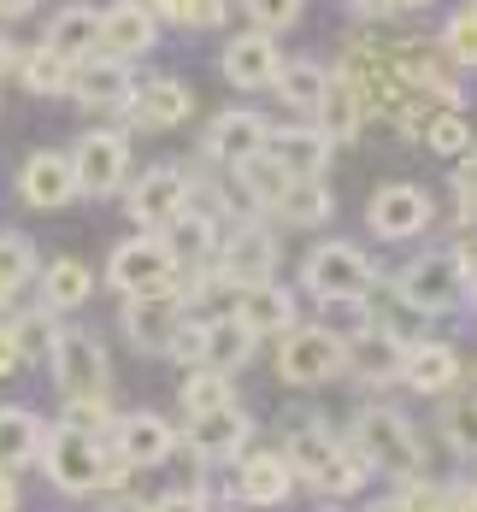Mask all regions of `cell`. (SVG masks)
<instances>
[{
    "label": "cell",
    "instance_id": "cell-1",
    "mask_svg": "<svg viewBox=\"0 0 477 512\" xmlns=\"http://www.w3.org/2000/svg\"><path fill=\"white\" fill-rule=\"evenodd\" d=\"M42 460H48L42 471H48V483L59 489V495H106V489H118V483L130 477V465L106 448V436L71 430V424L48 430Z\"/></svg>",
    "mask_w": 477,
    "mask_h": 512
},
{
    "label": "cell",
    "instance_id": "cell-2",
    "mask_svg": "<svg viewBox=\"0 0 477 512\" xmlns=\"http://www.w3.org/2000/svg\"><path fill=\"white\" fill-rule=\"evenodd\" d=\"M283 460L295 471V483H313L318 495H336V501L366 489L371 477V465L342 436H330V424H295L289 442H283Z\"/></svg>",
    "mask_w": 477,
    "mask_h": 512
},
{
    "label": "cell",
    "instance_id": "cell-3",
    "mask_svg": "<svg viewBox=\"0 0 477 512\" xmlns=\"http://www.w3.org/2000/svg\"><path fill=\"white\" fill-rule=\"evenodd\" d=\"M371 471H389V477H401V483H413L424 465V448L419 436H413V424L401 418L395 407H360L354 412V442H348Z\"/></svg>",
    "mask_w": 477,
    "mask_h": 512
},
{
    "label": "cell",
    "instance_id": "cell-4",
    "mask_svg": "<svg viewBox=\"0 0 477 512\" xmlns=\"http://www.w3.org/2000/svg\"><path fill=\"white\" fill-rule=\"evenodd\" d=\"M106 277H112V289H124L130 301H165V295H183V265L171 259V248L159 242V236H136V242H124L112 265H106Z\"/></svg>",
    "mask_w": 477,
    "mask_h": 512
},
{
    "label": "cell",
    "instance_id": "cell-5",
    "mask_svg": "<svg viewBox=\"0 0 477 512\" xmlns=\"http://www.w3.org/2000/svg\"><path fill=\"white\" fill-rule=\"evenodd\" d=\"M342 371H348V336L318 330V324H295L289 336H277V377L283 383L318 389V383H330Z\"/></svg>",
    "mask_w": 477,
    "mask_h": 512
},
{
    "label": "cell",
    "instance_id": "cell-6",
    "mask_svg": "<svg viewBox=\"0 0 477 512\" xmlns=\"http://www.w3.org/2000/svg\"><path fill=\"white\" fill-rule=\"evenodd\" d=\"M301 277H307V289H313L324 307H360L371 295V283H377V271H371V259L360 248H348V242H324L307 254L301 265Z\"/></svg>",
    "mask_w": 477,
    "mask_h": 512
},
{
    "label": "cell",
    "instance_id": "cell-7",
    "mask_svg": "<svg viewBox=\"0 0 477 512\" xmlns=\"http://www.w3.org/2000/svg\"><path fill=\"white\" fill-rule=\"evenodd\" d=\"M48 365H53V383H59L65 401H101L106 395V348L89 336V330L59 324V330H53Z\"/></svg>",
    "mask_w": 477,
    "mask_h": 512
},
{
    "label": "cell",
    "instance_id": "cell-8",
    "mask_svg": "<svg viewBox=\"0 0 477 512\" xmlns=\"http://www.w3.org/2000/svg\"><path fill=\"white\" fill-rule=\"evenodd\" d=\"M395 295L407 301L413 312H454L466 301V265L460 254H424V259H407L401 277H395Z\"/></svg>",
    "mask_w": 477,
    "mask_h": 512
},
{
    "label": "cell",
    "instance_id": "cell-9",
    "mask_svg": "<svg viewBox=\"0 0 477 512\" xmlns=\"http://www.w3.org/2000/svg\"><path fill=\"white\" fill-rule=\"evenodd\" d=\"M106 448L130 471H154V465H165L177 454V430L159 412H124V418H112V442Z\"/></svg>",
    "mask_w": 477,
    "mask_h": 512
},
{
    "label": "cell",
    "instance_id": "cell-10",
    "mask_svg": "<svg viewBox=\"0 0 477 512\" xmlns=\"http://www.w3.org/2000/svg\"><path fill=\"white\" fill-rule=\"evenodd\" d=\"M224 259H218V271L236 283V289H254V283H271V271H277V236L265 230L260 218H242L224 242Z\"/></svg>",
    "mask_w": 477,
    "mask_h": 512
},
{
    "label": "cell",
    "instance_id": "cell-11",
    "mask_svg": "<svg viewBox=\"0 0 477 512\" xmlns=\"http://www.w3.org/2000/svg\"><path fill=\"white\" fill-rule=\"evenodd\" d=\"M71 171H77V195H112L130 177V142L118 130H89L71 154Z\"/></svg>",
    "mask_w": 477,
    "mask_h": 512
},
{
    "label": "cell",
    "instance_id": "cell-12",
    "mask_svg": "<svg viewBox=\"0 0 477 512\" xmlns=\"http://www.w3.org/2000/svg\"><path fill=\"white\" fill-rule=\"evenodd\" d=\"M183 212H189V177H183L177 165H154V171L130 189V218H136L142 230H154V236H165Z\"/></svg>",
    "mask_w": 477,
    "mask_h": 512
},
{
    "label": "cell",
    "instance_id": "cell-13",
    "mask_svg": "<svg viewBox=\"0 0 477 512\" xmlns=\"http://www.w3.org/2000/svg\"><path fill=\"white\" fill-rule=\"evenodd\" d=\"M248 436H254V418L236 407H218L207 418H189V454L201 465H230L242 460V448H248Z\"/></svg>",
    "mask_w": 477,
    "mask_h": 512
},
{
    "label": "cell",
    "instance_id": "cell-14",
    "mask_svg": "<svg viewBox=\"0 0 477 512\" xmlns=\"http://www.w3.org/2000/svg\"><path fill=\"white\" fill-rule=\"evenodd\" d=\"M295 495V471L283 460V448H254L236 460V501L242 507H283Z\"/></svg>",
    "mask_w": 477,
    "mask_h": 512
},
{
    "label": "cell",
    "instance_id": "cell-15",
    "mask_svg": "<svg viewBox=\"0 0 477 512\" xmlns=\"http://www.w3.org/2000/svg\"><path fill=\"white\" fill-rule=\"evenodd\" d=\"M265 142H271V124H265L260 112H218V118H212V130L201 136L207 159L230 165V171H242L248 159H260Z\"/></svg>",
    "mask_w": 477,
    "mask_h": 512
},
{
    "label": "cell",
    "instance_id": "cell-16",
    "mask_svg": "<svg viewBox=\"0 0 477 512\" xmlns=\"http://www.w3.org/2000/svg\"><path fill=\"white\" fill-rule=\"evenodd\" d=\"M430 195L413 189V183H389V189H377L366 206V224L377 236H389V242H407V236H419L424 224H430Z\"/></svg>",
    "mask_w": 477,
    "mask_h": 512
},
{
    "label": "cell",
    "instance_id": "cell-17",
    "mask_svg": "<svg viewBox=\"0 0 477 512\" xmlns=\"http://www.w3.org/2000/svg\"><path fill=\"white\" fill-rule=\"evenodd\" d=\"M159 42V18L148 0H112L101 12V48L112 53V59H136V53H148Z\"/></svg>",
    "mask_w": 477,
    "mask_h": 512
},
{
    "label": "cell",
    "instance_id": "cell-18",
    "mask_svg": "<svg viewBox=\"0 0 477 512\" xmlns=\"http://www.w3.org/2000/svg\"><path fill=\"white\" fill-rule=\"evenodd\" d=\"M183 324H189V307L177 295H165V301H130L124 307V336L142 354H171V342H177Z\"/></svg>",
    "mask_w": 477,
    "mask_h": 512
},
{
    "label": "cell",
    "instance_id": "cell-19",
    "mask_svg": "<svg viewBox=\"0 0 477 512\" xmlns=\"http://www.w3.org/2000/svg\"><path fill=\"white\" fill-rule=\"evenodd\" d=\"M18 195L42 212H59V206L77 201V171H71V154H30L24 171H18Z\"/></svg>",
    "mask_w": 477,
    "mask_h": 512
},
{
    "label": "cell",
    "instance_id": "cell-20",
    "mask_svg": "<svg viewBox=\"0 0 477 512\" xmlns=\"http://www.w3.org/2000/svg\"><path fill=\"white\" fill-rule=\"evenodd\" d=\"M401 365H407V342L389 324H360L348 336V371H360L371 383H389V377H401Z\"/></svg>",
    "mask_w": 477,
    "mask_h": 512
},
{
    "label": "cell",
    "instance_id": "cell-21",
    "mask_svg": "<svg viewBox=\"0 0 477 512\" xmlns=\"http://www.w3.org/2000/svg\"><path fill=\"white\" fill-rule=\"evenodd\" d=\"M189 112H195V89L177 77H154L130 95V118L142 130H177V124H189Z\"/></svg>",
    "mask_w": 477,
    "mask_h": 512
},
{
    "label": "cell",
    "instance_id": "cell-22",
    "mask_svg": "<svg viewBox=\"0 0 477 512\" xmlns=\"http://www.w3.org/2000/svg\"><path fill=\"white\" fill-rule=\"evenodd\" d=\"M71 95H77L83 106H130L136 77H130V65H124V59L95 53V59H83V65L71 71Z\"/></svg>",
    "mask_w": 477,
    "mask_h": 512
},
{
    "label": "cell",
    "instance_id": "cell-23",
    "mask_svg": "<svg viewBox=\"0 0 477 512\" xmlns=\"http://www.w3.org/2000/svg\"><path fill=\"white\" fill-rule=\"evenodd\" d=\"M224 77L236 83V89H271L277 83V71H283V59H277V42L260 36V30H248V36H236V42H224Z\"/></svg>",
    "mask_w": 477,
    "mask_h": 512
},
{
    "label": "cell",
    "instance_id": "cell-24",
    "mask_svg": "<svg viewBox=\"0 0 477 512\" xmlns=\"http://www.w3.org/2000/svg\"><path fill=\"white\" fill-rule=\"evenodd\" d=\"M254 342H260V336H254L236 312H218V318H207V330H201V365H195V371H218V377H230L236 365H248Z\"/></svg>",
    "mask_w": 477,
    "mask_h": 512
},
{
    "label": "cell",
    "instance_id": "cell-25",
    "mask_svg": "<svg viewBox=\"0 0 477 512\" xmlns=\"http://www.w3.org/2000/svg\"><path fill=\"white\" fill-rule=\"evenodd\" d=\"M230 312H236L254 336H289V330H295V295H289L283 283H254V289H242Z\"/></svg>",
    "mask_w": 477,
    "mask_h": 512
},
{
    "label": "cell",
    "instance_id": "cell-26",
    "mask_svg": "<svg viewBox=\"0 0 477 512\" xmlns=\"http://www.w3.org/2000/svg\"><path fill=\"white\" fill-rule=\"evenodd\" d=\"M265 159H277L289 177H324V165H330V136H324V130H307V124L271 130Z\"/></svg>",
    "mask_w": 477,
    "mask_h": 512
},
{
    "label": "cell",
    "instance_id": "cell-27",
    "mask_svg": "<svg viewBox=\"0 0 477 512\" xmlns=\"http://www.w3.org/2000/svg\"><path fill=\"white\" fill-rule=\"evenodd\" d=\"M401 383H413L419 395H448L460 383V354L448 342H407V365Z\"/></svg>",
    "mask_w": 477,
    "mask_h": 512
},
{
    "label": "cell",
    "instance_id": "cell-28",
    "mask_svg": "<svg viewBox=\"0 0 477 512\" xmlns=\"http://www.w3.org/2000/svg\"><path fill=\"white\" fill-rule=\"evenodd\" d=\"M42 48L59 53L65 65H83V59H95V48H101V12H89V6H65V12L48 24Z\"/></svg>",
    "mask_w": 477,
    "mask_h": 512
},
{
    "label": "cell",
    "instance_id": "cell-29",
    "mask_svg": "<svg viewBox=\"0 0 477 512\" xmlns=\"http://www.w3.org/2000/svg\"><path fill=\"white\" fill-rule=\"evenodd\" d=\"M360 124H366L360 89H354L342 71H330L324 101H318V130H324V136H330V148H336V142H354V136H360Z\"/></svg>",
    "mask_w": 477,
    "mask_h": 512
},
{
    "label": "cell",
    "instance_id": "cell-30",
    "mask_svg": "<svg viewBox=\"0 0 477 512\" xmlns=\"http://www.w3.org/2000/svg\"><path fill=\"white\" fill-rule=\"evenodd\" d=\"M42 442H48V430H42V418L30 407H0V471H18V465L42 460Z\"/></svg>",
    "mask_w": 477,
    "mask_h": 512
},
{
    "label": "cell",
    "instance_id": "cell-31",
    "mask_svg": "<svg viewBox=\"0 0 477 512\" xmlns=\"http://www.w3.org/2000/svg\"><path fill=\"white\" fill-rule=\"evenodd\" d=\"M289 230H318L330 212H336V201H330V189L318 183V177H289V189L277 195V206H271Z\"/></svg>",
    "mask_w": 477,
    "mask_h": 512
},
{
    "label": "cell",
    "instance_id": "cell-32",
    "mask_svg": "<svg viewBox=\"0 0 477 512\" xmlns=\"http://www.w3.org/2000/svg\"><path fill=\"white\" fill-rule=\"evenodd\" d=\"M159 242L171 248V259H177V265L201 271V265L212 259V248H218V224H212V212H195V206H189V212H183V218H177Z\"/></svg>",
    "mask_w": 477,
    "mask_h": 512
},
{
    "label": "cell",
    "instance_id": "cell-33",
    "mask_svg": "<svg viewBox=\"0 0 477 512\" xmlns=\"http://www.w3.org/2000/svg\"><path fill=\"white\" fill-rule=\"evenodd\" d=\"M95 295V271L83 259H53L42 277V312H77Z\"/></svg>",
    "mask_w": 477,
    "mask_h": 512
},
{
    "label": "cell",
    "instance_id": "cell-34",
    "mask_svg": "<svg viewBox=\"0 0 477 512\" xmlns=\"http://www.w3.org/2000/svg\"><path fill=\"white\" fill-rule=\"evenodd\" d=\"M324 83H330V71L324 65H313V59H289L283 71H277V95L289 106H307V112H318V101H324Z\"/></svg>",
    "mask_w": 477,
    "mask_h": 512
},
{
    "label": "cell",
    "instance_id": "cell-35",
    "mask_svg": "<svg viewBox=\"0 0 477 512\" xmlns=\"http://www.w3.org/2000/svg\"><path fill=\"white\" fill-rule=\"evenodd\" d=\"M177 401L189 418H207V412L230 407L236 401V389H230V377H218V371H189L183 377V389H177Z\"/></svg>",
    "mask_w": 477,
    "mask_h": 512
},
{
    "label": "cell",
    "instance_id": "cell-36",
    "mask_svg": "<svg viewBox=\"0 0 477 512\" xmlns=\"http://www.w3.org/2000/svg\"><path fill=\"white\" fill-rule=\"evenodd\" d=\"M71 71H77V65H65V59L48 53V48H36V53L18 59V77H24V89H36V95H71Z\"/></svg>",
    "mask_w": 477,
    "mask_h": 512
},
{
    "label": "cell",
    "instance_id": "cell-37",
    "mask_svg": "<svg viewBox=\"0 0 477 512\" xmlns=\"http://www.w3.org/2000/svg\"><path fill=\"white\" fill-rule=\"evenodd\" d=\"M6 330H12L18 359H24V365H36V359L53 354V330H59V324H48V312H12V318H6Z\"/></svg>",
    "mask_w": 477,
    "mask_h": 512
},
{
    "label": "cell",
    "instance_id": "cell-38",
    "mask_svg": "<svg viewBox=\"0 0 477 512\" xmlns=\"http://www.w3.org/2000/svg\"><path fill=\"white\" fill-rule=\"evenodd\" d=\"M424 142H430L436 154H472V124H466V112H460V106H442V112L424 124Z\"/></svg>",
    "mask_w": 477,
    "mask_h": 512
},
{
    "label": "cell",
    "instance_id": "cell-39",
    "mask_svg": "<svg viewBox=\"0 0 477 512\" xmlns=\"http://www.w3.org/2000/svg\"><path fill=\"white\" fill-rule=\"evenodd\" d=\"M442 436H448V448H454L460 460H477V395L448 401V412H442Z\"/></svg>",
    "mask_w": 477,
    "mask_h": 512
},
{
    "label": "cell",
    "instance_id": "cell-40",
    "mask_svg": "<svg viewBox=\"0 0 477 512\" xmlns=\"http://www.w3.org/2000/svg\"><path fill=\"white\" fill-rule=\"evenodd\" d=\"M442 53H448V65H477V0L448 18V30H442Z\"/></svg>",
    "mask_w": 477,
    "mask_h": 512
},
{
    "label": "cell",
    "instance_id": "cell-41",
    "mask_svg": "<svg viewBox=\"0 0 477 512\" xmlns=\"http://www.w3.org/2000/svg\"><path fill=\"white\" fill-rule=\"evenodd\" d=\"M36 277V248L24 242V236H12V230H0V283L18 295L24 283Z\"/></svg>",
    "mask_w": 477,
    "mask_h": 512
},
{
    "label": "cell",
    "instance_id": "cell-42",
    "mask_svg": "<svg viewBox=\"0 0 477 512\" xmlns=\"http://www.w3.org/2000/svg\"><path fill=\"white\" fill-rule=\"evenodd\" d=\"M224 6L230 0H154V18H177L183 30H218L224 24Z\"/></svg>",
    "mask_w": 477,
    "mask_h": 512
},
{
    "label": "cell",
    "instance_id": "cell-43",
    "mask_svg": "<svg viewBox=\"0 0 477 512\" xmlns=\"http://www.w3.org/2000/svg\"><path fill=\"white\" fill-rule=\"evenodd\" d=\"M248 6V18H254V30L271 36V30H289L295 18H301V0H242Z\"/></svg>",
    "mask_w": 477,
    "mask_h": 512
},
{
    "label": "cell",
    "instance_id": "cell-44",
    "mask_svg": "<svg viewBox=\"0 0 477 512\" xmlns=\"http://www.w3.org/2000/svg\"><path fill=\"white\" fill-rule=\"evenodd\" d=\"M65 424L71 430H89V436H106V424H112V407L101 401H65Z\"/></svg>",
    "mask_w": 477,
    "mask_h": 512
},
{
    "label": "cell",
    "instance_id": "cell-45",
    "mask_svg": "<svg viewBox=\"0 0 477 512\" xmlns=\"http://www.w3.org/2000/svg\"><path fill=\"white\" fill-rule=\"evenodd\" d=\"M395 501H401V512H448V489H442V483H419V477H413Z\"/></svg>",
    "mask_w": 477,
    "mask_h": 512
},
{
    "label": "cell",
    "instance_id": "cell-46",
    "mask_svg": "<svg viewBox=\"0 0 477 512\" xmlns=\"http://www.w3.org/2000/svg\"><path fill=\"white\" fill-rule=\"evenodd\" d=\"M454 189H460V218L472 224V218H477V148L466 154V165H460V177H454Z\"/></svg>",
    "mask_w": 477,
    "mask_h": 512
},
{
    "label": "cell",
    "instance_id": "cell-47",
    "mask_svg": "<svg viewBox=\"0 0 477 512\" xmlns=\"http://www.w3.org/2000/svg\"><path fill=\"white\" fill-rule=\"evenodd\" d=\"M148 512H212V501L201 489H171V495H159Z\"/></svg>",
    "mask_w": 477,
    "mask_h": 512
},
{
    "label": "cell",
    "instance_id": "cell-48",
    "mask_svg": "<svg viewBox=\"0 0 477 512\" xmlns=\"http://www.w3.org/2000/svg\"><path fill=\"white\" fill-rule=\"evenodd\" d=\"M448 489V512H477V483L460 477V483H442Z\"/></svg>",
    "mask_w": 477,
    "mask_h": 512
},
{
    "label": "cell",
    "instance_id": "cell-49",
    "mask_svg": "<svg viewBox=\"0 0 477 512\" xmlns=\"http://www.w3.org/2000/svg\"><path fill=\"white\" fill-rule=\"evenodd\" d=\"M18 365H24V359H18V348H12V330L0 324V377H12Z\"/></svg>",
    "mask_w": 477,
    "mask_h": 512
},
{
    "label": "cell",
    "instance_id": "cell-50",
    "mask_svg": "<svg viewBox=\"0 0 477 512\" xmlns=\"http://www.w3.org/2000/svg\"><path fill=\"white\" fill-rule=\"evenodd\" d=\"M0 512H18V483H12V471H0Z\"/></svg>",
    "mask_w": 477,
    "mask_h": 512
},
{
    "label": "cell",
    "instance_id": "cell-51",
    "mask_svg": "<svg viewBox=\"0 0 477 512\" xmlns=\"http://www.w3.org/2000/svg\"><path fill=\"white\" fill-rule=\"evenodd\" d=\"M354 12H360V18H389L395 6H389V0H354Z\"/></svg>",
    "mask_w": 477,
    "mask_h": 512
},
{
    "label": "cell",
    "instance_id": "cell-52",
    "mask_svg": "<svg viewBox=\"0 0 477 512\" xmlns=\"http://www.w3.org/2000/svg\"><path fill=\"white\" fill-rule=\"evenodd\" d=\"M460 265H466V289L477 295V248H460Z\"/></svg>",
    "mask_w": 477,
    "mask_h": 512
},
{
    "label": "cell",
    "instance_id": "cell-53",
    "mask_svg": "<svg viewBox=\"0 0 477 512\" xmlns=\"http://www.w3.org/2000/svg\"><path fill=\"white\" fill-rule=\"evenodd\" d=\"M24 12H36V0H0V18H24Z\"/></svg>",
    "mask_w": 477,
    "mask_h": 512
},
{
    "label": "cell",
    "instance_id": "cell-54",
    "mask_svg": "<svg viewBox=\"0 0 477 512\" xmlns=\"http://www.w3.org/2000/svg\"><path fill=\"white\" fill-rule=\"evenodd\" d=\"M101 512H148V507H142V501H130V495H112Z\"/></svg>",
    "mask_w": 477,
    "mask_h": 512
},
{
    "label": "cell",
    "instance_id": "cell-55",
    "mask_svg": "<svg viewBox=\"0 0 477 512\" xmlns=\"http://www.w3.org/2000/svg\"><path fill=\"white\" fill-rule=\"evenodd\" d=\"M18 59H24V53L12 48V42H0V77H6V71H18Z\"/></svg>",
    "mask_w": 477,
    "mask_h": 512
},
{
    "label": "cell",
    "instance_id": "cell-56",
    "mask_svg": "<svg viewBox=\"0 0 477 512\" xmlns=\"http://www.w3.org/2000/svg\"><path fill=\"white\" fill-rule=\"evenodd\" d=\"M395 12H413V6H430V0H389Z\"/></svg>",
    "mask_w": 477,
    "mask_h": 512
},
{
    "label": "cell",
    "instance_id": "cell-57",
    "mask_svg": "<svg viewBox=\"0 0 477 512\" xmlns=\"http://www.w3.org/2000/svg\"><path fill=\"white\" fill-rule=\"evenodd\" d=\"M371 512H401V501H383V507H371Z\"/></svg>",
    "mask_w": 477,
    "mask_h": 512
},
{
    "label": "cell",
    "instance_id": "cell-58",
    "mask_svg": "<svg viewBox=\"0 0 477 512\" xmlns=\"http://www.w3.org/2000/svg\"><path fill=\"white\" fill-rule=\"evenodd\" d=\"M6 301H12V289H6V283H0V307H6Z\"/></svg>",
    "mask_w": 477,
    "mask_h": 512
}]
</instances>
